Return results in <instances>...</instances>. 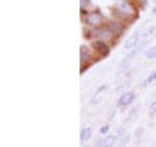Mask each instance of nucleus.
Wrapping results in <instances>:
<instances>
[{"label": "nucleus", "instance_id": "obj_1", "mask_svg": "<svg viewBox=\"0 0 156 147\" xmlns=\"http://www.w3.org/2000/svg\"><path fill=\"white\" fill-rule=\"evenodd\" d=\"M86 38L94 39V41L111 42L115 38V35H114L112 30H109V27H98V28H87L86 30Z\"/></svg>", "mask_w": 156, "mask_h": 147}, {"label": "nucleus", "instance_id": "obj_2", "mask_svg": "<svg viewBox=\"0 0 156 147\" xmlns=\"http://www.w3.org/2000/svg\"><path fill=\"white\" fill-rule=\"evenodd\" d=\"M115 13L120 17H136V6L129 0H117L115 2Z\"/></svg>", "mask_w": 156, "mask_h": 147}, {"label": "nucleus", "instance_id": "obj_3", "mask_svg": "<svg viewBox=\"0 0 156 147\" xmlns=\"http://www.w3.org/2000/svg\"><path fill=\"white\" fill-rule=\"evenodd\" d=\"M83 22L89 28H98V27H105V17L100 11H87L83 14Z\"/></svg>", "mask_w": 156, "mask_h": 147}, {"label": "nucleus", "instance_id": "obj_4", "mask_svg": "<svg viewBox=\"0 0 156 147\" xmlns=\"http://www.w3.org/2000/svg\"><path fill=\"white\" fill-rule=\"evenodd\" d=\"M80 58H81V68H80V72L81 74L94 61H97V60H94V49H90L87 46H81V49H80Z\"/></svg>", "mask_w": 156, "mask_h": 147}, {"label": "nucleus", "instance_id": "obj_5", "mask_svg": "<svg viewBox=\"0 0 156 147\" xmlns=\"http://www.w3.org/2000/svg\"><path fill=\"white\" fill-rule=\"evenodd\" d=\"M136 99V94L133 91H126L123 92V94L117 99V106H120V108H123V106H128V105H131Z\"/></svg>", "mask_w": 156, "mask_h": 147}, {"label": "nucleus", "instance_id": "obj_6", "mask_svg": "<svg viewBox=\"0 0 156 147\" xmlns=\"http://www.w3.org/2000/svg\"><path fill=\"white\" fill-rule=\"evenodd\" d=\"M92 49H94V52H98L100 57L109 55V46L105 41H94L92 42Z\"/></svg>", "mask_w": 156, "mask_h": 147}, {"label": "nucleus", "instance_id": "obj_7", "mask_svg": "<svg viewBox=\"0 0 156 147\" xmlns=\"http://www.w3.org/2000/svg\"><path fill=\"white\" fill-rule=\"evenodd\" d=\"M137 41H139V31L133 33L129 36L126 41H125V50H131V49H136L137 47Z\"/></svg>", "mask_w": 156, "mask_h": 147}, {"label": "nucleus", "instance_id": "obj_8", "mask_svg": "<svg viewBox=\"0 0 156 147\" xmlns=\"http://www.w3.org/2000/svg\"><path fill=\"white\" fill-rule=\"evenodd\" d=\"M117 135H106V136H101V142L100 147H114V144L117 142Z\"/></svg>", "mask_w": 156, "mask_h": 147}, {"label": "nucleus", "instance_id": "obj_9", "mask_svg": "<svg viewBox=\"0 0 156 147\" xmlns=\"http://www.w3.org/2000/svg\"><path fill=\"white\" fill-rule=\"evenodd\" d=\"M92 135H94L92 127H86V128H83L81 133H80V141H81V142H86V141H89L90 138H92Z\"/></svg>", "mask_w": 156, "mask_h": 147}, {"label": "nucleus", "instance_id": "obj_10", "mask_svg": "<svg viewBox=\"0 0 156 147\" xmlns=\"http://www.w3.org/2000/svg\"><path fill=\"white\" fill-rule=\"evenodd\" d=\"M145 58L147 60H153V58H156V46H151L148 50H145Z\"/></svg>", "mask_w": 156, "mask_h": 147}, {"label": "nucleus", "instance_id": "obj_11", "mask_svg": "<svg viewBox=\"0 0 156 147\" xmlns=\"http://www.w3.org/2000/svg\"><path fill=\"white\" fill-rule=\"evenodd\" d=\"M108 88H109V85H101L100 88H97V91H95V99L92 100V102H98L100 99H98V94H101L103 91H108Z\"/></svg>", "mask_w": 156, "mask_h": 147}, {"label": "nucleus", "instance_id": "obj_12", "mask_svg": "<svg viewBox=\"0 0 156 147\" xmlns=\"http://www.w3.org/2000/svg\"><path fill=\"white\" fill-rule=\"evenodd\" d=\"M153 82H156V71H153V72L145 78V82H144V85H142V86H147V85H150V83H153Z\"/></svg>", "mask_w": 156, "mask_h": 147}, {"label": "nucleus", "instance_id": "obj_13", "mask_svg": "<svg viewBox=\"0 0 156 147\" xmlns=\"http://www.w3.org/2000/svg\"><path fill=\"white\" fill-rule=\"evenodd\" d=\"M139 110H140V106H139V105L133 106V108H131V113H129V114H128V117H126V122L129 121V119H133V117H136V116H137V113H139Z\"/></svg>", "mask_w": 156, "mask_h": 147}, {"label": "nucleus", "instance_id": "obj_14", "mask_svg": "<svg viewBox=\"0 0 156 147\" xmlns=\"http://www.w3.org/2000/svg\"><path fill=\"white\" fill-rule=\"evenodd\" d=\"M154 30H156V27H154V25L148 27V28L144 31V38H145V39H150V38H151V35L154 33Z\"/></svg>", "mask_w": 156, "mask_h": 147}, {"label": "nucleus", "instance_id": "obj_15", "mask_svg": "<svg viewBox=\"0 0 156 147\" xmlns=\"http://www.w3.org/2000/svg\"><path fill=\"white\" fill-rule=\"evenodd\" d=\"M128 141H129V135H125V136L119 138V145H117V147H126Z\"/></svg>", "mask_w": 156, "mask_h": 147}, {"label": "nucleus", "instance_id": "obj_16", "mask_svg": "<svg viewBox=\"0 0 156 147\" xmlns=\"http://www.w3.org/2000/svg\"><path fill=\"white\" fill-rule=\"evenodd\" d=\"M100 135H101V136H106V135H109V125H108V124L100 127Z\"/></svg>", "mask_w": 156, "mask_h": 147}, {"label": "nucleus", "instance_id": "obj_17", "mask_svg": "<svg viewBox=\"0 0 156 147\" xmlns=\"http://www.w3.org/2000/svg\"><path fill=\"white\" fill-rule=\"evenodd\" d=\"M115 135H117V138H122V136H125V135H126V130H125V127H120L119 130L115 131Z\"/></svg>", "mask_w": 156, "mask_h": 147}, {"label": "nucleus", "instance_id": "obj_18", "mask_svg": "<svg viewBox=\"0 0 156 147\" xmlns=\"http://www.w3.org/2000/svg\"><path fill=\"white\" fill-rule=\"evenodd\" d=\"M150 114H151V116H153V114H156V100L150 103Z\"/></svg>", "mask_w": 156, "mask_h": 147}, {"label": "nucleus", "instance_id": "obj_19", "mask_svg": "<svg viewBox=\"0 0 156 147\" xmlns=\"http://www.w3.org/2000/svg\"><path fill=\"white\" fill-rule=\"evenodd\" d=\"M142 131H144V128H137V130H136V136H137V138L140 136V133H142Z\"/></svg>", "mask_w": 156, "mask_h": 147}, {"label": "nucleus", "instance_id": "obj_20", "mask_svg": "<svg viewBox=\"0 0 156 147\" xmlns=\"http://www.w3.org/2000/svg\"><path fill=\"white\" fill-rule=\"evenodd\" d=\"M153 14H156V6L153 8Z\"/></svg>", "mask_w": 156, "mask_h": 147}, {"label": "nucleus", "instance_id": "obj_21", "mask_svg": "<svg viewBox=\"0 0 156 147\" xmlns=\"http://www.w3.org/2000/svg\"><path fill=\"white\" fill-rule=\"evenodd\" d=\"M154 2H156V0H154Z\"/></svg>", "mask_w": 156, "mask_h": 147}]
</instances>
